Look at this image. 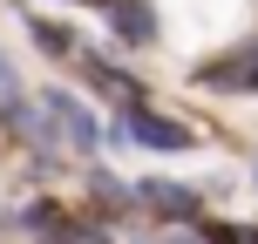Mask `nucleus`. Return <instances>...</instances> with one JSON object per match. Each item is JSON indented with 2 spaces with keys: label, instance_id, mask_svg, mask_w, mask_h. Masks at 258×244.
Wrapping results in <instances>:
<instances>
[{
  "label": "nucleus",
  "instance_id": "1",
  "mask_svg": "<svg viewBox=\"0 0 258 244\" xmlns=\"http://www.w3.org/2000/svg\"><path fill=\"white\" fill-rule=\"evenodd\" d=\"M41 109H48V116H61V142H75V149H102V142H109L102 116H95L89 102H75L68 89H41Z\"/></svg>",
  "mask_w": 258,
  "mask_h": 244
},
{
  "label": "nucleus",
  "instance_id": "2",
  "mask_svg": "<svg viewBox=\"0 0 258 244\" xmlns=\"http://www.w3.org/2000/svg\"><path fill=\"white\" fill-rule=\"evenodd\" d=\"M122 136L136 142V149H190V129L170 122V116H156V109H129V116H122Z\"/></svg>",
  "mask_w": 258,
  "mask_h": 244
},
{
  "label": "nucleus",
  "instance_id": "3",
  "mask_svg": "<svg viewBox=\"0 0 258 244\" xmlns=\"http://www.w3.org/2000/svg\"><path fill=\"white\" fill-rule=\"evenodd\" d=\"M143 204H156V210H170V217H190V210H197V197L190 190H170V183H143Z\"/></svg>",
  "mask_w": 258,
  "mask_h": 244
},
{
  "label": "nucleus",
  "instance_id": "4",
  "mask_svg": "<svg viewBox=\"0 0 258 244\" xmlns=\"http://www.w3.org/2000/svg\"><path fill=\"white\" fill-rule=\"evenodd\" d=\"M122 34H129V41H150L156 21H143V7H122Z\"/></svg>",
  "mask_w": 258,
  "mask_h": 244
}]
</instances>
